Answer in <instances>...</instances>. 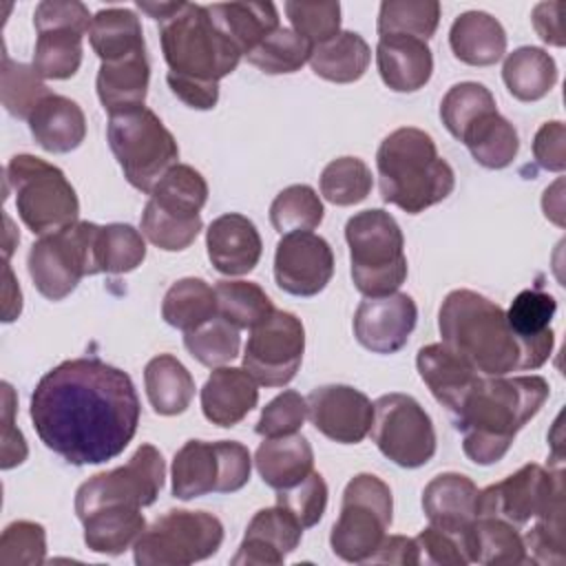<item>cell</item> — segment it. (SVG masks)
<instances>
[{
	"label": "cell",
	"instance_id": "cell-41",
	"mask_svg": "<svg viewBox=\"0 0 566 566\" xmlns=\"http://www.w3.org/2000/svg\"><path fill=\"white\" fill-rule=\"evenodd\" d=\"M217 314L214 287L197 276L175 281L161 301V318L184 334L201 327Z\"/></svg>",
	"mask_w": 566,
	"mask_h": 566
},
{
	"label": "cell",
	"instance_id": "cell-46",
	"mask_svg": "<svg viewBox=\"0 0 566 566\" xmlns=\"http://www.w3.org/2000/svg\"><path fill=\"white\" fill-rule=\"evenodd\" d=\"M312 44L301 38L294 29L279 27L265 40H261L245 60L268 75L296 73L305 62H310Z\"/></svg>",
	"mask_w": 566,
	"mask_h": 566
},
{
	"label": "cell",
	"instance_id": "cell-4",
	"mask_svg": "<svg viewBox=\"0 0 566 566\" xmlns=\"http://www.w3.org/2000/svg\"><path fill=\"white\" fill-rule=\"evenodd\" d=\"M380 197L409 214H418L455 188L453 168L438 155L429 133L402 126L391 130L376 153Z\"/></svg>",
	"mask_w": 566,
	"mask_h": 566
},
{
	"label": "cell",
	"instance_id": "cell-5",
	"mask_svg": "<svg viewBox=\"0 0 566 566\" xmlns=\"http://www.w3.org/2000/svg\"><path fill=\"white\" fill-rule=\"evenodd\" d=\"M159 42L168 73L195 82L219 84L243 57L206 4L195 2H184L177 13L159 22Z\"/></svg>",
	"mask_w": 566,
	"mask_h": 566
},
{
	"label": "cell",
	"instance_id": "cell-36",
	"mask_svg": "<svg viewBox=\"0 0 566 566\" xmlns=\"http://www.w3.org/2000/svg\"><path fill=\"white\" fill-rule=\"evenodd\" d=\"M371 60V49L356 31H340L327 42L312 46V71L336 84H349L365 75Z\"/></svg>",
	"mask_w": 566,
	"mask_h": 566
},
{
	"label": "cell",
	"instance_id": "cell-14",
	"mask_svg": "<svg viewBox=\"0 0 566 566\" xmlns=\"http://www.w3.org/2000/svg\"><path fill=\"white\" fill-rule=\"evenodd\" d=\"M371 440L402 469L424 467L436 453V429L424 407L409 394H385L374 402Z\"/></svg>",
	"mask_w": 566,
	"mask_h": 566
},
{
	"label": "cell",
	"instance_id": "cell-21",
	"mask_svg": "<svg viewBox=\"0 0 566 566\" xmlns=\"http://www.w3.org/2000/svg\"><path fill=\"white\" fill-rule=\"evenodd\" d=\"M303 537L298 520L281 504L254 513L245 535L230 559L234 566H279L296 551Z\"/></svg>",
	"mask_w": 566,
	"mask_h": 566
},
{
	"label": "cell",
	"instance_id": "cell-42",
	"mask_svg": "<svg viewBox=\"0 0 566 566\" xmlns=\"http://www.w3.org/2000/svg\"><path fill=\"white\" fill-rule=\"evenodd\" d=\"M217 312L237 329H252L261 325L272 312V298L259 283L221 279L214 285Z\"/></svg>",
	"mask_w": 566,
	"mask_h": 566
},
{
	"label": "cell",
	"instance_id": "cell-62",
	"mask_svg": "<svg viewBox=\"0 0 566 566\" xmlns=\"http://www.w3.org/2000/svg\"><path fill=\"white\" fill-rule=\"evenodd\" d=\"M367 564H402V566H416L420 564L418 546L413 537L405 535H385L376 553L367 559Z\"/></svg>",
	"mask_w": 566,
	"mask_h": 566
},
{
	"label": "cell",
	"instance_id": "cell-60",
	"mask_svg": "<svg viewBox=\"0 0 566 566\" xmlns=\"http://www.w3.org/2000/svg\"><path fill=\"white\" fill-rule=\"evenodd\" d=\"M4 389V411H2V469H11L27 458V442L20 429L13 427V391L9 382H2Z\"/></svg>",
	"mask_w": 566,
	"mask_h": 566
},
{
	"label": "cell",
	"instance_id": "cell-13",
	"mask_svg": "<svg viewBox=\"0 0 566 566\" xmlns=\"http://www.w3.org/2000/svg\"><path fill=\"white\" fill-rule=\"evenodd\" d=\"M166 462L157 447L142 444L124 467L97 473L80 484L75 493V513L86 517L104 506H150L164 489Z\"/></svg>",
	"mask_w": 566,
	"mask_h": 566
},
{
	"label": "cell",
	"instance_id": "cell-15",
	"mask_svg": "<svg viewBox=\"0 0 566 566\" xmlns=\"http://www.w3.org/2000/svg\"><path fill=\"white\" fill-rule=\"evenodd\" d=\"M91 20L88 7L77 0H42L35 7L38 40L31 66L42 80H69L77 73Z\"/></svg>",
	"mask_w": 566,
	"mask_h": 566
},
{
	"label": "cell",
	"instance_id": "cell-34",
	"mask_svg": "<svg viewBox=\"0 0 566 566\" xmlns=\"http://www.w3.org/2000/svg\"><path fill=\"white\" fill-rule=\"evenodd\" d=\"M80 522L84 524V544L88 551L102 555H122L146 531L142 509L133 506H104Z\"/></svg>",
	"mask_w": 566,
	"mask_h": 566
},
{
	"label": "cell",
	"instance_id": "cell-17",
	"mask_svg": "<svg viewBox=\"0 0 566 566\" xmlns=\"http://www.w3.org/2000/svg\"><path fill=\"white\" fill-rule=\"evenodd\" d=\"M305 327L301 318L285 310H274L261 325L250 329L243 369L263 387L287 385L303 360Z\"/></svg>",
	"mask_w": 566,
	"mask_h": 566
},
{
	"label": "cell",
	"instance_id": "cell-59",
	"mask_svg": "<svg viewBox=\"0 0 566 566\" xmlns=\"http://www.w3.org/2000/svg\"><path fill=\"white\" fill-rule=\"evenodd\" d=\"M166 82L177 99H181L186 106L195 111H210L219 102V84L208 82H195L177 75H166Z\"/></svg>",
	"mask_w": 566,
	"mask_h": 566
},
{
	"label": "cell",
	"instance_id": "cell-43",
	"mask_svg": "<svg viewBox=\"0 0 566 566\" xmlns=\"http://www.w3.org/2000/svg\"><path fill=\"white\" fill-rule=\"evenodd\" d=\"M440 22L438 0H385L378 11V35L433 38Z\"/></svg>",
	"mask_w": 566,
	"mask_h": 566
},
{
	"label": "cell",
	"instance_id": "cell-29",
	"mask_svg": "<svg viewBox=\"0 0 566 566\" xmlns=\"http://www.w3.org/2000/svg\"><path fill=\"white\" fill-rule=\"evenodd\" d=\"M467 562L484 566L526 564V548L517 526L495 515H478L460 535Z\"/></svg>",
	"mask_w": 566,
	"mask_h": 566
},
{
	"label": "cell",
	"instance_id": "cell-30",
	"mask_svg": "<svg viewBox=\"0 0 566 566\" xmlns=\"http://www.w3.org/2000/svg\"><path fill=\"white\" fill-rule=\"evenodd\" d=\"M29 130L46 153H71L86 137V117L77 102L51 93L29 117Z\"/></svg>",
	"mask_w": 566,
	"mask_h": 566
},
{
	"label": "cell",
	"instance_id": "cell-1",
	"mask_svg": "<svg viewBox=\"0 0 566 566\" xmlns=\"http://www.w3.org/2000/svg\"><path fill=\"white\" fill-rule=\"evenodd\" d=\"M139 396L126 371L99 358L49 369L31 394V422L46 449L75 467L117 458L135 438Z\"/></svg>",
	"mask_w": 566,
	"mask_h": 566
},
{
	"label": "cell",
	"instance_id": "cell-56",
	"mask_svg": "<svg viewBox=\"0 0 566 566\" xmlns=\"http://www.w3.org/2000/svg\"><path fill=\"white\" fill-rule=\"evenodd\" d=\"M522 542L531 564H564V515L537 517Z\"/></svg>",
	"mask_w": 566,
	"mask_h": 566
},
{
	"label": "cell",
	"instance_id": "cell-48",
	"mask_svg": "<svg viewBox=\"0 0 566 566\" xmlns=\"http://www.w3.org/2000/svg\"><path fill=\"white\" fill-rule=\"evenodd\" d=\"M493 111H497L495 97L480 82L453 84L440 102V119L455 139H462L464 130L471 124H475L480 117Z\"/></svg>",
	"mask_w": 566,
	"mask_h": 566
},
{
	"label": "cell",
	"instance_id": "cell-37",
	"mask_svg": "<svg viewBox=\"0 0 566 566\" xmlns=\"http://www.w3.org/2000/svg\"><path fill=\"white\" fill-rule=\"evenodd\" d=\"M502 80L515 99L537 102L555 86L557 64L553 55L539 46H520L506 55Z\"/></svg>",
	"mask_w": 566,
	"mask_h": 566
},
{
	"label": "cell",
	"instance_id": "cell-40",
	"mask_svg": "<svg viewBox=\"0 0 566 566\" xmlns=\"http://www.w3.org/2000/svg\"><path fill=\"white\" fill-rule=\"evenodd\" d=\"M460 142L469 148L471 157L489 170L506 168L520 150L515 126L497 111L486 113L475 124H471Z\"/></svg>",
	"mask_w": 566,
	"mask_h": 566
},
{
	"label": "cell",
	"instance_id": "cell-6",
	"mask_svg": "<svg viewBox=\"0 0 566 566\" xmlns=\"http://www.w3.org/2000/svg\"><path fill=\"white\" fill-rule=\"evenodd\" d=\"M349 245L352 281L365 296H385L398 292L407 279L405 237L398 221L380 210H360L345 223Z\"/></svg>",
	"mask_w": 566,
	"mask_h": 566
},
{
	"label": "cell",
	"instance_id": "cell-47",
	"mask_svg": "<svg viewBox=\"0 0 566 566\" xmlns=\"http://www.w3.org/2000/svg\"><path fill=\"white\" fill-rule=\"evenodd\" d=\"M321 195L334 206H354L367 199L374 188L369 166L352 155L332 159L318 179Z\"/></svg>",
	"mask_w": 566,
	"mask_h": 566
},
{
	"label": "cell",
	"instance_id": "cell-61",
	"mask_svg": "<svg viewBox=\"0 0 566 566\" xmlns=\"http://www.w3.org/2000/svg\"><path fill=\"white\" fill-rule=\"evenodd\" d=\"M562 11H564V2L551 0V2L535 4L533 13H531L535 33L542 38V42H546L551 46H564V42H566L564 27H562Z\"/></svg>",
	"mask_w": 566,
	"mask_h": 566
},
{
	"label": "cell",
	"instance_id": "cell-63",
	"mask_svg": "<svg viewBox=\"0 0 566 566\" xmlns=\"http://www.w3.org/2000/svg\"><path fill=\"white\" fill-rule=\"evenodd\" d=\"M4 276H7V285H4V323H11L20 310H22V294H20V287L18 283L13 281V272L7 263L4 268Z\"/></svg>",
	"mask_w": 566,
	"mask_h": 566
},
{
	"label": "cell",
	"instance_id": "cell-23",
	"mask_svg": "<svg viewBox=\"0 0 566 566\" xmlns=\"http://www.w3.org/2000/svg\"><path fill=\"white\" fill-rule=\"evenodd\" d=\"M557 312L553 294L542 290H522L506 310V321L522 345L524 371L542 367L555 345L551 321Z\"/></svg>",
	"mask_w": 566,
	"mask_h": 566
},
{
	"label": "cell",
	"instance_id": "cell-50",
	"mask_svg": "<svg viewBox=\"0 0 566 566\" xmlns=\"http://www.w3.org/2000/svg\"><path fill=\"white\" fill-rule=\"evenodd\" d=\"M2 106L9 115L27 119L40 106L44 97L51 95L44 80L29 64L13 62L7 53L2 55Z\"/></svg>",
	"mask_w": 566,
	"mask_h": 566
},
{
	"label": "cell",
	"instance_id": "cell-32",
	"mask_svg": "<svg viewBox=\"0 0 566 566\" xmlns=\"http://www.w3.org/2000/svg\"><path fill=\"white\" fill-rule=\"evenodd\" d=\"M254 467L268 486L281 491L314 471V451L310 440L301 433L263 438L254 453Z\"/></svg>",
	"mask_w": 566,
	"mask_h": 566
},
{
	"label": "cell",
	"instance_id": "cell-31",
	"mask_svg": "<svg viewBox=\"0 0 566 566\" xmlns=\"http://www.w3.org/2000/svg\"><path fill=\"white\" fill-rule=\"evenodd\" d=\"M453 55L469 66H491L506 53V31L486 11L460 13L449 31Z\"/></svg>",
	"mask_w": 566,
	"mask_h": 566
},
{
	"label": "cell",
	"instance_id": "cell-39",
	"mask_svg": "<svg viewBox=\"0 0 566 566\" xmlns=\"http://www.w3.org/2000/svg\"><path fill=\"white\" fill-rule=\"evenodd\" d=\"M208 201V184L199 170L188 164H175L150 190L148 203L175 219H201Z\"/></svg>",
	"mask_w": 566,
	"mask_h": 566
},
{
	"label": "cell",
	"instance_id": "cell-9",
	"mask_svg": "<svg viewBox=\"0 0 566 566\" xmlns=\"http://www.w3.org/2000/svg\"><path fill=\"white\" fill-rule=\"evenodd\" d=\"M391 489L374 473L354 475L340 502V515L332 526L329 546L349 564H367L391 526Z\"/></svg>",
	"mask_w": 566,
	"mask_h": 566
},
{
	"label": "cell",
	"instance_id": "cell-8",
	"mask_svg": "<svg viewBox=\"0 0 566 566\" xmlns=\"http://www.w3.org/2000/svg\"><path fill=\"white\" fill-rule=\"evenodd\" d=\"M106 137L126 181L139 192L150 195L179 159L177 139L146 106L108 115Z\"/></svg>",
	"mask_w": 566,
	"mask_h": 566
},
{
	"label": "cell",
	"instance_id": "cell-45",
	"mask_svg": "<svg viewBox=\"0 0 566 566\" xmlns=\"http://www.w3.org/2000/svg\"><path fill=\"white\" fill-rule=\"evenodd\" d=\"M97 270L99 274H126L137 270L146 259V241L128 223H106L97 232Z\"/></svg>",
	"mask_w": 566,
	"mask_h": 566
},
{
	"label": "cell",
	"instance_id": "cell-49",
	"mask_svg": "<svg viewBox=\"0 0 566 566\" xmlns=\"http://www.w3.org/2000/svg\"><path fill=\"white\" fill-rule=\"evenodd\" d=\"M184 347L203 367H223L239 356L241 336L239 329L219 314L201 327L184 334Z\"/></svg>",
	"mask_w": 566,
	"mask_h": 566
},
{
	"label": "cell",
	"instance_id": "cell-7",
	"mask_svg": "<svg viewBox=\"0 0 566 566\" xmlns=\"http://www.w3.org/2000/svg\"><path fill=\"white\" fill-rule=\"evenodd\" d=\"M4 172L15 195L18 217L33 234L44 237L77 223L75 188L57 166L22 153L9 159Z\"/></svg>",
	"mask_w": 566,
	"mask_h": 566
},
{
	"label": "cell",
	"instance_id": "cell-28",
	"mask_svg": "<svg viewBox=\"0 0 566 566\" xmlns=\"http://www.w3.org/2000/svg\"><path fill=\"white\" fill-rule=\"evenodd\" d=\"M150 82V64L146 51L130 53L119 60L102 62L95 80L97 97L108 115L126 113L144 106Z\"/></svg>",
	"mask_w": 566,
	"mask_h": 566
},
{
	"label": "cell",
	"instance_id": "cell-18",
	"mask_svg": "<svg viewBox=\"0 0 566 566\" xmlns=\"http://www.w3.org/2000/svg\"><path fill=\"white\" fill-rule=\"evenodd\" d=\"M334 274V252L314 232L281 234L274 252V281L292 296H316Z\"/></svg>",
	"mask_w": 566,
	"mask_h": 566
},
{
	"label": "cell",
	"instance_id": "cell-26",
	"mask_svg": "<svg viewBox=\"0 0 566 566\" xmlns=\"http://www.w3.org/2000/svg\"><path fill=\"white\" fill-rule=\"evenodd\" d=\"M376 66L385 86L396 93L420 91L433 73V55L424 40L411 35H380Z\"/></svg>",
	"mask_w": 566,
	"mask_h": 566
},
{
	"label": "cell",
	"instance_id": "cell-33",
	"mask_svg": "<svg viewBox=\"0 0 566 566\" xmlns=\"http://www.w3.org/2000/svg\"><path fill=\"white\" fill-rule=\"evenodd\" d=\"M206 9L243 55L279 29V11L272 2H214Z\"/></svg>",
	"mask_w": 566,
	"mask_h": 566
},
{
	"label": "cell",
	"instance_id": "cell-54",
	"mask_svg": "<svg viewBox=\"0 0 566 566\" xmlns=\"http://www.w3.org/2000/svg\"><path fill=\"white\" fill-rule=\"evenodd\" d=\"M276 504L287 509L303 528H312L327 509V484L318 471H312L294 486L276 491Z\"/></svg>",
	"mask_w": 566,
	"mask_h": 566
},
{
	"label": "cell",
	"instance_id": "cell-19",
	"mask_svg": "<svg viewBox=\"0 0 566 566\" xmlns=\"http://www.w3.org/2000/svg\"><path fill=\"white\" fill-rule=\"evenodd\" d=\"M305 400L314 429L334 442L358 444L371 431L374 402L352 385H323Z\"/></svg>",
	"mask_w": 566,
	"mask_h": 566
},
{
	"label": "cell",
	"instance_id": "cell-27",
	"mask_svg": "<svg viewBox=\"0 0 566 566\" xmlns=\"http://www.w3.org/2000/svg\"><path fill=\"white\" fill-rule=\"evenodd\" d=\"M259 402V385L243 367H214L201 387V411L217 427L239 424Z\"/></svg>",
	"mask_w": 566,
	"mask_h": 566
},
{
	"label": "cell",
	"instance_id": "cell-2",
	"mask_svg": "<svg viewBox=\"0 0 566 566\" xmlns=\"http://www.w3.org/2000/svg\"><path fill=\"white\" fill-rule=\"evenodd\" d=\"M548 394V380L542 376L480 378L453 416L464 455L482 467L500 462L520 429L539 413Z\"/></svg>",
	"mask_w": 566,
	"mask_h": 566
},
{
	"label": "cell",
	"instance_id": "cell-25",
	"mask_svg": "<svg viewBox=\"0 0 566 566\" xmlns=\"http://www.w3.org/2000/svg\"><path fill=\"white\" fill-rule=\"evenodd\" d=\"M478 486L462 473H440L422 491V511L431 526L462 535L478 517Z\"/></svg>",
	"mask_w": 566,
	"mask_h": 566
},
{
	"label": "cell",
	"instance_id": "cell-22",
	"mask_svg": "<svg viewBox=\"0 0 566 566\" xmlns=\"http://www.w3.org/2000/svg\"><path fill=\"white\" fill-rule=\"evenodd\" d=\"M206 250L212 268L226 276H241L256 268L263 241L245 214L226 212L206 230Z\"/></svg>",
	"mask_w": 566,
	"mask_h": 566
},
{
	"label": "cell",
	"instance_id": "cell-51",
	"mask_svg": "<svg viewBox=\"0 0 566 566\" xmlns=\"http://www.w3.org/2000/svg\"><path fill=\"white\" fill-rule=\"evenodd\" d=\"M292 29L312 46L332 40L340 33V4L338 2H296L283 4Z\"/></svg>",
	"mask_w": 566,
	"mask_h": 566
},
{
	"label": "cell",
	"instance_id": "cell-38",
	"mask_svg": "<svg viewBox=\"0 0 566 566\" xmlns=\"http://www.w3.org/2000/svg\"><path fill=\"white\" fill-rule=\"evenodd\" d=\"M88 42L102 62L146 51L144 31L137 13L124 7L99 9L91 20Z\"/></svg>",
	"mask_w": 566,
	"mask_h": 566
},
{
	"label": "cell",
	"instance_id": "cell-52",
	"mask_svg": "<svg viewBox=\"0 0 566 566\" xmlns=\"http://www.w3.org/2000/svg\"><path fill=\"white\" fill-rule=\"evenodd\" d=\"M46 557L44 526L29 520L11 522L0 537V564L4 566H33Z\"/></svg>",
	"mask_w": 566,
	"mask_h": 566
},
{
	"label": "cell",
	"instance_id": "cell-55",
	"mask_svg": "<svg viewBox=\"0 0 566 566\" xmlns=\"http://www.w3.org/2000/svg\"><path fill=\"white\" fill-rule=\"evenodd\" d=\"M305 418H307V400L298 391L287 389L263 407L254 431L263 438L292 436V433H298Z\"/></svg>",
	"mask_w": 566,
	"mask_h": 566
},
{
	"label": "cell",
	"instance_id": "cell-53",
	"mask_svg": "<svg viewBox=\"0 0 566 566\" xmlns=\"http://www.w3.org/2000/svg\"><path fill=\"white\" fill-rule=\"evenodd\" d=\"M203 221L201 219H175L170 214L159 212L155 206L146 201L144 212H142V234L148 239L155 248L166 250V252H179L186 250L197 234L201 232Z\"/></svg>",
	"mask_w": 566,
	"mask_h": 566
},
{
	"label": "cell",
	"instance_id": "cell-16",
	"mask_svg": "<svg viewBox=\"0 0 566 566\" xmlns=\"http://www.w3.org/2000/svg\"><path fill=\"white\" fill-rule=\"evenodd\" d=\"M478 515H495L517 528L537 517L564 515L562 473L528 462L478 493Z\"/></svg>",
	"mask_w": 566,
	"mask_h": 566
},
{
	"label": "cell",
	"instance_id": "cell-44",
	"mask_svg": "<svg viewBox=\"0 0 566 566\" xmlns=\"http://www.w3.org/2000/svg\"><path fill=\"white\" fill-rule=\"evenodd\" d=\"M323 201L307 184L283 188L270 206V223L279 234L312 232L323 221Z\"/></svg>",
	"mask_w": 566,
	"mask_h": 566
},
{
	"label": "cell",
	"instance_id": "cell-11",
	"mask_svg": "<svg viewBox=\"0 0 566 566\" xmlns=\"http://www.w3.org/2000/svg\"><path fill=\"white\" fill-rule=\"evenodd\" d=\"M223 542V524L206 511L172 509L135 542L137 566H188L212 557Z\"/></svg>",
	"mask_w": 566,
	"mask_h": 566
},
{
	"label": "cell",
	"instance_id": "cell-64",
	"mask_svg": "<svg viewBox=\"0 0 566 566\" xmlns=\"http://www.w3.org/2000/svg\"><path fill=\"white\" fill-rule=\"evenodd\" d=\"M184 2H137V9H142L144 13H148L153 20L164 22L168 20L172 13H177L181 9Z\"/></svg>",
	"mask_w": 566,
	"mask_h": 566
},
{
	"label": "cell",
	"instance_id": "cell-57",
	"mask_svg": "<svg viewBox=\"0 0 566 566\" xmlns=\"http://www.w3.org/2000/svg\"><path fill=\"white\" fill-rule=\"evenodd\" d=\"M413 539H416V546H418L420 564H438V566H464V564H469L458 535H451V533L429 524Z\"/></svg>",
	"mask_w": 566,
	"mask_h": 566
},
{
	"label": "cell",
	"instance_id": "cell-12",
	"mask_svg": "<svg viewBox=\"0 0 566 566\" xmlns=\"http://www.w3.org/2000/svg\"><path fill=\"white\" fill-rule=\"evenodd\" d=\"M252 458L237 440H188L172 458V495L195 500L208 493H234L250 480Z\"/></svg>",
	"mask_w": 566,
	"mask_h": 566
},
{
	"label": "cell",
	"instance_id": "cell-24",
	"mask_svg": "<svg viewBox=\"0 0 566 566\" xmlns=\"http://www.w3.org/2000/svg\"><path fill=\"white\" fill-rule=\"evenodd\" d=\"M416 367L422 382L429 387L433 398L442 407H447L451 418L464 407L467 398L482 378L473 367H469L442 343L420 347L416 356Z\"/></svg>",
	"mask_w": 566,
	"mask_h": 566
},
{
	"label": "cell",
	"instance_id": "cell-3",
	"mask_svg": "<svg viewBox=\"0 0 566 566\" xmlns=\"http://www.w3.org/2000/svg\"><path fill=\"white\" fill-rule=\"evenodd\" d=\"M438 329L442 345L482 378L524 371L522 345L506 321V312L473 290H453L444 296Z\"/></svg>",
	"mask_w": 566,
	"mask_h": 566
},
{
	"label": "cell",
	"instance_id": "cell-20",
	"mask_svg": "<svg viewBox=\"0 0 566 566\" xmlns=\"http://www.w3.org/2000/svg\"><path fill=\"white\" fill-rule=\"evenodd\" d=\"M416 323L418 307L409 294L365 296L354 314V336L374 354H396L407 345Z\"/></svg>",
	"mask_w": 566,
	"mask_h": 566
},
{
	"label": "cell",
	"instance_id": "cell-58",
	"mask_svg": "<svg viewBox=\"0 0 566 566\" xmlns=\"http://www.w3.org/2000/svg\"><path fill=\"white\" fill-rule=\"evenodd\" d=\"M566 130L562 122H546L539 126L533 139V157L535 161L551 172H564L566 155H564Z\"/></svg>",
	"mask_w": 566,
	"mask_h": 566
},
{
	"label": "cell",
	"instance_id": "cell-35",
	"mask_svg": "<svg viewBox=\"0 0 566 566\" xmlns=\"http://www.w3.org/2000/svg\"><path fill=\"white\" fill-rule=\"evenodd\" d=\"M144 385L148 402L159 416L184 413L195 396V380L190 371L172 354H159L146 363Z\"/></svg>",
	"mask_w": 566,
	"mask_h": 566
},
{
	"label": "cell",
	"instance_id": "cell-10",
	"mask_svg": "<svg viewBox=\"0 0 566 566\" xmlns=\"http://www.w3.org/2000/svg\"><path fill=\"white\" fill-rule=\"evenodd\" d=\"M97 232L93 221H77L64 230L40 237L27 256L29 276L35 290L49 301L66 298L84 276L97 270Z\"/></svg>",
	"mask_w": 566,
	"mask_h": 566
}]
</instances>
